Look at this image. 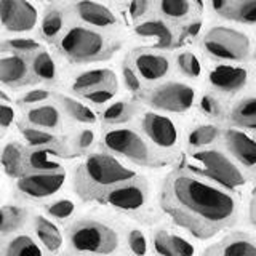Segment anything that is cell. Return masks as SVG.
Listing matches in <instances>:
<instances>
[{
	"label": "cell",
	"instance_id": "60d3db41",
	"mask_svg": "<svg viewBox=\"0 0 256 256\" xmlns=\"http://www.w3.org/2000/svg\"><path fill=\"white\" fill-rule=\"evenodd\" d=\"M122 77H124V82H125L128 90L133 92V93L141 92V80H140V76L136 74V70L130 66V64H124V68H122Z\"/></svg>",
	"mask_w": 256,
	"mask_h": 256
},
{
	"label": "cell",
	"instance_id": "ac0fdd59",
	"mask_svg": "<svg viewBox=\"0 0 256 256\" xmlns=\"http://www.w3.org/2000/svg\"><path fill=\"white\" fill-rule=\"evenodd\" d=\"M134 34L149 42L154 50H168L174 45L173 29L162 20H149L134 28Z\"/></svg>",
	"mask_w": 256,
	"mask_h": 256
},
{
	"label": "cell",
	"instance_id": "f35d334b",
	"mask_svg": "<svg viewBox=\"0 0 256 256\" xmlns=\"http://www.w3.org/2000/svg\"><path fill=\"white\" fill-rule=\"evenodd\" d=\"M74 212H76V205L69 198H61L46 205V213L50 214L52 218L60 220V221L70 218V216L74 214Z\"/></svg>",
	"mask_w": 256,
	"mask_h": 256
},
{
	"label": "cell",
	"instance_id": "ffe728a7",
	"mask_svg": "<svg viewBox=\"0 0 256 256\" xmlns=\"http://www.w3.org/2000/svg\"><path fill=\"white\" fill-rule=\"evenodd\" d=\"M0 256H46L44 246L29 234L0 237Z\"/></svg>",
	"mask_w": 256,
	"mask_h": 256
},
{
	"label": "cell",
	"instance_id": "9c48e42d",
	"mask_svg": "<svg viewBox=\"0 0 256 256\" xmlns=\"http://www.w3.org/2000/svg\"><path fill=\"white\" fill-rule=\"evenodd\" d=\"M149 198V184L144 178H136L120 184V186L110 189L106 196L101 198L102 204L120 212H140L148 204Z\"/></svg>",
	"mask_w": 256,
	"mask_h": 256
},
{
	"label": "cell",
	"instance_id": "3957f363",
	"mask_svg": "<svg viewBox=\"0 0 256 256\" xmlns=\"http://www.w3.org/2000/svg\"><path fill=\"white\" fill-rule=\"evenodd\" d=\"M182 168L230 192L244 188L246 182V176L236 160L218 149L192 152L184 160Z\"/></svg>",
	"mask_w": 256,
	"mask_h": 256
},
{
	"label": "cell",
	"instance_id": "8992f818",
	"mask_svg": "<svg viewBox=\"0 0 256 256\" xmlns=\"http://www.w3.org/2000/svg\"><path fill=\"white\" fill-rule=\"evenodd\" d=\"M60 46L61 52L76 62L104 60L110 53L104 36L84 26L70 28L62 36Z\"/></svg>",
	"mask_w": 256,
	"mask_h": 256
},
{
	"label": "cell",
	"instance_id": "d6986e66",
	"mask_svg": "<svg viewBox=\"0 0 256 256\" xmlns=\"http://www.w3.org/2000/svg\"><path fill=\"white\" fill-rule=\"evenodd\" d=\"M212 8L224 20L256 24V0H218L212 2Z\"/></svg>",
	"mask_w": 256,
	"mask_h": 256
},
{
	"label": "cell",
	"instance_id": "7402d4cb",
	"mask_svg": "<svg viewBox=\"0 0 256 256\" xmlns=\"http://www.w3.org/2000/svg\"><path fill=\"white\" fill-rule=\"evenodd\" d=\"M34 232L37 237V242L44 246V250L48 253H58L62 244L64 238L60 228L56 226L53 221H50L45 216H36L34 220Z\"/></svg>",
	"mask_w": 256,
	"mask_h": 256
},
{
	"label": "cell",
	"instance_id": "52a82bcc",
	"mask_svg": "<svg viewBox=\"0 0 256 256\" xmlns=\"http://www.w3.org/2000/svg\"><path fill=\"white\" fill-rule=\"evenodd\" d=\"M205 52L221 61H244L250 54V38L242 30L216 26L204 36Z\"/></svg>",
	"mask_w": 256,
	"mask_h": 256
},
{
	"label": "cell",
	"instance_id": "f546056e",
	"mask_svg": "<svg viewBox=\"0 0 256 256\" xmlns=\"http://www.w3.org/2000/svg\"><path fill=\"white\" fill-rule=\"evenodd\" d=\"M194 4L189 0H162L158 4V12L162 13L165 18L173 20V21H181L186 20L192 14L194 10Z\"/></svg>",
	"mask_w": 256,
	"mask_h": 256
},
{
	"label": "cell",
	"instance_id": "f6af8a7d",
	"mask_svg": "<svg viewBox=\"0 0 256 256\" xmlns=\"http://www.w3.org/2000/svg\"><path fill=\"white\" fill-rule=\"evenodd\" d=\"M50 98V92L48 90H30L21 98L24 104H36V102H42L45 100Z\"/></svg>",
	"mask_w": 256,
	"mask_h": 256
},
{
	"label": "cell",
	"instance_id": "484cf974",
	"mask_svg": "<svg viewBox=\"0 0 256 256\" xmlns=\"http://www.w3.org/2000/svg\"><path fill=\"white\" fill-rule=\"evenodd\" d=\"M60 154L54 149L42 148L37 150H32L28 156V165L36 173H53L61 172V164L56 158Z\"/></svg>",
	"mask_w": 256,
	"mask_h": 256
},
{
	"label": "cell",
	"instance_id": "603a6c76",
	"mask_svg": "<svg viewBox=\"0 0 256 256\" xmlns=\"http://www.w3.org/2000/svg\"><path fill=\"white\" fill-rule=\"evenodd\" d=\"M78 18L86 24L96 28H110L117 22L116 14L106 5L96 2H78L76 5Z\"/></svg>",
	"mask_w": 256,
	"mask_h": 256
},
{
	"label": "cell",
	"instance_id": "f907efd6",
	"mask_svg": "<svg viewBox=\"0 0 256 256\" xmlns=\"http://www.w3.org/2000/svg\"><path fill=\"white\" fill-rule=\"evenodd\" d=\"M0 100H4V101H10V98H8V96H6L2 90H0Z\"/></svg>",
	"mask_w": 256,
	"mask_h": 256
},
{
	"label": "cell",
	"instance_id": "c3c4849f",
	"mask_svg": "<svg viewBox=\"0 0 256 256\" xmlns=\"http://www.w3.org/2000/svg\"><path fill=\"white\" fill-rule=\"evenodd\" d=\"M200 26H202L200 22H192L190 26H188L186 30H184L182 38H186V37H196V36H197V32L200 30Z\"/></svg>",
	"mask_w": 256,
	"mask_h": 256
},
{
	"label": "cell",
	"instance_id": "9a60e30c",
	"mask_svg": "<svg viewBox=\"0 0 256 256\" xmlns=\"http://www.w3.org/2000/svg\"><path fill=\"white\" fill-rule=\"evenodd\" d=\"M132 60L136 74L148 82H156V80L164 78L172 68L168 56L152 50H134Z\"/></svg>",
	"mask_w": 256,
	"mask_h": 256
},
{
	"label": "cell",
	"instance_id": "681fc988",
	"mask_svg": "<svg viewBox=\"0 0 256 256\" xmlns=\"http://www.w3.org/2000/svg\"><path fill=\"white\" fill-rule=\"evenodd\" d=\"M250 221L256 226V197L250 202Z\"/></svg>",
	"mask_w": 256,
	"mask_h": 256
},
{
	"label": "cell",
	"instance_id": "5bb4252c",
	"mask_svg": "<svg viewBox=\"0 0 256 256\" xmlns=\"http://www.w3.org/2000/svg\"><path fill=\"white\" fill-rule=\"evenodd\" d=\"M150 248L156 256H196L194 244L168 229H156L150 238Z\"/></svg>",
	"mask_w": 256,
	"mask_h": 256
},
{
	"label": "cell",
	"instance_id": "7bdbcfd3",
	"mask_svg": "<svg viewBox=\"0 0 256 256\" xmlns=\"http://www.w3.org/2000/svg\"><path fill=\"white\" fill-rule=\"evenodd\" d=\"M200 109H202L204 114H206L208 117H220L221 116L220 102L210 94H204L202 96V100H200Z\"/></svg>",
	"mask_w": 256,
	"mask_h": 256
},
{
	"label": "cell",
	"instance_id": "8d00e7d4",
	"mask_svg": "<svg viewBox=\"0 0 256 256\" xmlns=\"http://www.w3.org/2000/svg\"><path fill=\"white\" fill-rule=\"evenodd\" d=\"M178 68L184 76H188L190 78H197L202 74V64H200L198 58L190 52H182L176 58Z\"/></svg>",
	"mask_w": 256,
	"mask_h": 256
},
{
	"label": "cell",
	"instance_id": "5b68a950",
	"mask_svg": "<svg viewBox=\"0 0 256 256\" xmlns=\"http://www.w3.org/2000/svg\"><path fill=\"white\" fill-rule=\"evenodd\" d=\"M102 144L112 154L125 157L141 166L157 168L168 162L164 154H160V149L149 144L132 128H112L104 133Z\"/></svg>",
	"mask_w": 256,
	"mask_h": 256
},
{
	"label": "cell",
	"instance_id": "7dc6e473",
	"mask_svg": "<svg viewBox=\"0 0 256 256\" xmlns=\"http://www.w3.org/2000/svg\"><path fill=\"white\" fill-rule=\"evenodd\" d=\"M94 142V133L93 130H84L80 132L78 138H77V146L80 149H88Z\"/></svg>",
	"mask_w": 256,
	"mask_h": 256
},
{
	"label": "cell",
	"instance_id": "e0dca14e",
	"mask_svg": "<svg viewBox=\"0 0 256 256\" xmlns=\"http://www.w3.org/2000/svg\"><path fill=\"white\" fill-rule=\"evenodd\" d=\"M205 253L208 256H256V238L245 232H234Z\"/></svg>",
	"mask_w": 256,
	"mask_h": 256
},
{
	"label": "cell",
	"instance_id": "6da1fadb",
	"mask_svg": "<svg viewBox=\"0 0 256 256\" xmlns=\"http://www.w3.org/2000/svg\"><path fill=\"white\" fill-rule=\"evenodd\" d=\"M158 202L176 226L198 240H208L230 228L240 212V200L234 192L184 168L166 176Z\"/></svg>",
	"mask_w": 256,
	"mask_h": 256
},
{
	"label": "cell",
	"instance_id": "4316f807",
	"mask_svg": "<svg viewBox=\"0 0 256 256\" xmlns=\"http://www.w3.org/2000/svg\"><path fill=\"white\" fill-rule=\"evenodd\" d=\"M230 118L237 126L256 130V96L240 101L237 106L232 109Z\"/></svg>",
	"mask_w": 256,
	"mask_h": 256
},
{
	"label": "cell",
	"instance_id": "836d02e7",
	"mask_svg": "<svg viewBox=\"0 0 256 256\" xmlns=\"http://www.w3.org/2000/svg\"><path fill=\"white\" fill-rule=\"evenodd\" d=\"M32 69H34V74L42 80H54L56 77V64L46 52H38L34 56Z\"/></svg>",
	"mask_w": 256,
	"mask_h": 256
},
{
	"label": "cell",
	"instance_id": "ee69618b",
	"mask_svg": "<svg viewBox=\"0 0 256 256\" xmlns=\"http://www.w3.org/2000/svg\"><path fill=\"white\" fill-rule=\"evenodd\" d=\"M149 8H150L149 2H144V0H134V2L128 4V13H130L132 20H140L141 16H144L148 13Z\"/></svg>",
	"mask_w": 256,
	"mask_h": 256
},
{
	"label": "cell",
	"instance_id": "ba28073f",
	"mask_svg": "<svg viewBox=\"0 0 256 256\" xmlns=\"http://www.w3.org/2000/svg\"><path fill=\"white\" fill-rule=\"evenodd\" d=\"M141 100L150 108L172 114L188 112L196 102L194 88L181 82H166L144 93Z\"/></svg>",
	"mask_w": 256,
	"mask_h": 256
},
{
	"label": "cell",
	"instance_id": "83f0119b",
	"mask_svg": "<svg viewBox=\"0 0 256 256\" xmlns=\"http://www.w3.org/2000/svg\"><path fill=\"white\" fill-rule=\"evenodd\" d=\"M28 120L36 126H42V128H58L61 124V114L60 110L56 109L52 104H45V106H38L34 108L28 112Z\"/></svg>",
	"mask_w": 256,
	"mask_h": 256
},
{
	"label": "cell",
	"instance_id": "d6a6232c",
	"mask_svg": "<svg viewBox=\"0 0 256 256\" xmlns=\"http://www.w3.org/2000/svg\"><path fill=\"white\" fill-rule=\"evenodd\" d=\"M134 112V108L126 101H117L102 112V120L106 124H122L130 120Z\"/></svg>",
	"mask_w": 256,
	"mask_h": 256
},
{
	"label": "cell",
	"instance_id": "7c38bea8",
	"mask_svg": "<svg viewBox=\"0 0 256 256\" xmlns=\"http://www.w3.org/2000/svg\"><path fill=\"white\" fill-rule=\"evenodd\" d=\"M66 181V172H53V173H30L18 178L16 188L30 198H45L56 194Z\"/></svg>",
	"mask_w": 256,
	"mask_h": 256
},
{
	"label": "cell",
	"instance_id": "f1b7e54d",
	"mask_svg": "<svg viewBox=\"0 0 256 256\" xmlns=\"http://www.w3.org/2000/svg\"><path fill=\"white\" fill-rule=\"evenodd\" d=\"M0 162H2V166L8 176L18 178L22 172V149L20 144H6L2 150V156H0Z\"/></svg>",
	"mask_w": 256,
	"mask_h": 256
},
{
	"label": "cell",
	"instance_id": "4dcf8cb0",
	"mask_svg": "<svg viewBox=\"0 0 256 256\" xmlns=\"http://www.w3.org/2000/svg\"><path fill=\"white\" fill-rule=\"evenodd\" d=\"M58 100L61 101V106L64 108V110H66L74 120H77V122H82V124H94L96 122L94 112L88 106H85L84 102L70 98V96H64V94L58 96Z\"/></svg>",
	"mask_w": 256,
	"mask_h": 256
},
{
	"label": "cell",
	"instance_id": "b9f144b4",
	"mask_svg": "<svg viewBox=\"0 0 256 256\" xmlns=\"http://www.w3.org/2000/svg\"><path fill=\"white\" fill-rule=\"evenodd\" d=\"M116 93H117V88H102V90L84 94V98L86 101L93 102V104H104V102H108V101H110L112 98H114Z\"/></svg>",
	"mask_w": 256,
	"mask_h": 256
},
{
	"label": "cell",
	"instance_id": "e575fe53",
	"mask_svg": "<svg viewBox=\"0 0 256 256\" xmlns=\"http://www.w3.org/2000/svg\"><path fill=\"white\" fill-rule=\"evenodd\" d=\"M64 26V18L61 10H56V8H52L48 10L42 20V26H40V30H42V36L48 40H53L56 36L60 34L61 29Z\"/></svg>",
	"mask_w": 256,
	"mask_h": 256
},
{
	"label": "cell",
	"instance_id": "d4e9b609",
	"mask_svg": "<svg viewBox=\"0 0 256 256\" xmlns=\"http://www.w3.org/2000/svg\"><path fill=\"white\" fill-rule=\"evenodd\" d=\"M28 212L16 205H5L0 208V237L18 234L26 224Z\"/></svg>",
	"mask_w": 256,
	"mask_h": 256
},
{
	"label": "cell",
	"instance_id": "bcb514c9",
	"mask_svg": "<svg viewBox=\"0 0 256 256\" xmlns=\"http://www.w3.org/2000/svg\"><path fill=\"white\" fill-rule=\"evenodd\" d=\"M14 120V110L8 104H0V128H8Z\"/></svg>",
	"mask_w": 256,
	"mask_h": 256
},
{
	"label": "cell",
	"instance_id": "7a4b0ae2",
	"mask_svg": "<svg viewBox=\"0 0 256 256\" xmlns=\"http://www.w3.org/2000/svg\"><path fill=\"white\" fill-rule=\"evenodd\" d=\"M136 178L138 173L112 154H92L76 173V189L82 198L101 202L110 189Z\"/></svg>",
	"mask_w": 256,
	"mask_h": 256
},
{
	"label": "cell",
	"instance_id": "ab89813d",
	"mask_svg": "<svg viewBox=\"0 0 256 256\" xmlns=\"http://www.w3.org/2000/svg\"><path fill=\"white\" fill-rule=\"evenodd\" d=\"M6 46L13 52H22V53H29V52H36L40 48V44L34 38H12L6 42Z\"/></svg>",
	"mask_w": 256,
	"mask_h": 256
},
{
	"label": "cell",
	"instance_id": "2e32d148",
	"mask_svg": "<svg viewBox=\"0 0 256 256\" xmlns=\"http://www.w3.org/2000/svg\"><path fill=\"white\" fill-rule=\"evenodd\" d=\"M208 82L214 90L222 93H234L244 88L248 82V70L242 66L220 64L210 70Z\"/></svg>",
	"mask_w": 256,
	"mask_h": 256
},
{
	"label": "cell",
	"instance_id": "30bf717a",
	"mask_svg": "<svg viewBox=\"0 0 256 256\" xmlns=\"http://www.w3.org/2000/svg\"><path fill=\"white\" fill-rule=\"evenodd\" d=\"M37 8L26 0H0V22L10 32H29L37 24Z\"/></svg>",
	"mask_w": 256,
	"mask_h": 256
},
{
	"label": "cell",
	"instance_id": "4fadbf2b",
	"mask_svg": "<svg viewBox=\"0 0 256 256\" xmlns=\"http://www.w3.org/2000/svg\"><path fill=\"white\" fill-rule=\"evenodd\" d=\"M224 144L229 150V154L237 164L242 165L248 172H256V140L250 134L229 128L224 132Z\"/></svg>",
	"mask_w": 256,
	"mask_h": 256
},
{
	"label": "cell",
	"instance_id": "1f68e13d",
	"mask_svg": "<svg viewBox=\"0 0 256 256\" xmlns=\"http://www.w3.org/2000/svg\"><path fill=\"white\" fill-rule=\"evenodd\" d=\"M220 136V128L214 125H198L188 136V144L192 149H202L213 144Z\"/></svg>",
	"mask_w": 256,
	"mask_h": 256
},
{
	"label": "cell",
	"instance_id": "cb8c5ba5",
	"mask_svg": "<svg viewBox=\"0 0 256 256\" xmlns=\"http://www.w3.org/2000/svg\"><path fill=\"white\" fill-rule=\"evenodd\" d=\"M29 69L24 58L18 54L0 58V82L5 85H20L28 80Z\"/></svg>",
	"mask_w": 256,
	"mask_h": 256
},
{
	"label": "cell",
	"instance_id": "8fae6325",
	"mask_svg": "<svg viewBox=\"0 0 256 256\" xmlns=\"http://www.w3.org/2000/svg\"><path fill=\"white\" fill-rule=\"evenodd\" d=\"M141 128L148 140L160 150L173 149L178 144V126L170 117L158 112H146L141 120Z\"/></svg>",
	"mask_w": 256,
	"mask_h": 256
},
{
	"label": "cell",
	"instance_id": "44dd1931",
	"mask_svg": "<svg viewBox=\"0 0 256 256\" xmlns=\"http://www.w3.org/2000/svg\"><path fill=\"white\" fill-rule=\"evenodd\" d=\"M102 88H117V77L110 69H92L82 72L72 84V90L82 96Z\"/></svg>",
	"mask_w": 256,
	"mask_h": 256
},
{
	"label": "cell",
	"instance_id": "74e56055",
	"mask_svg": "<svg viewBox=\"0 0 256 256\" xmlns=\"http://www.w3.org/2000/svg\"><path fill=\"white\" fill-rule=\"evenodd\" d=\"M21 133L24 136V140L28 141L29 146H34V148H46V146H52L54 144L56 138L48 132L44 130H37V128H21Z\"/></svg>",
	"mask_w": 256,
	"mask_h": 256
},
{
	"label": "cell",
	"instance_id": "816d5d0a",
	"mask_svg": "<svg viewBox=\"0 0 256 256\" xmlns=\"http://www.w3.org/2000/svg\"><path fill=\"white\" fill-rule=\"evenodd\" d=\"M204 256H208V254H206V253H205V254H204Z\"/></svg>",
	"mask_w": 256,
	"mask_h": 256
},
{
	"label": "cell",
	"instance_id": "d590c367",
	"mask_svg": "<svg viewBox=\"0 0 256 256\" xmlns=\"http://www.w3.org/2000/svg\"><path fill=\"white\" fill-rule=\"evenodd\" d=\"M126 246L130 253L133 256H148L149 253V242H148V237L146 234L138 229H130L128 230V236H126Z\"/></svg>",
	"mask_w": 256,
	"mask_h": 256
},
{
	"label": "cell",
	"instance_id": "277c9868",
	"mask_svg": "<svg viewBox=\"0 0 256 256\" xmlns=\"http://www.w3.org/2000/svg\"><path fill=\"white\" fill-rule=\"evenodd\" d=\"M68 238L72 250L84 256H110L120 248L118 232L109 224L94 220L72 224Z\"/></svg>",
	"mask_w": 256,
	"mask_h": 256
}]
</instances>
